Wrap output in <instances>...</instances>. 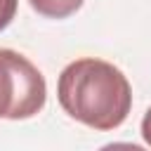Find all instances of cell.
Here are the masks:
<instances>
[{
    "instance_id": "cell-1",
    "label": "cell",
    "mask_w": 151,
    "mask_h": 151,
    "mask_svg": "<svg viewBox=\"0 0 151 151\" xmlns=\"http://www.w3.org/2000/svg\"><path fill=\"white\" fill-rule=\"evenodd\" d=\"M57 99L73 120L109 132L125 123L132 109V87L127 76L111 61L83 57L59 73Z\"/></svg>"
},
{
    "instance_id": "cell-2",
    "label": "cell",
    "mask_w": 151,
    "mask_h": 151,
    "mask_svg": "<svg viewBox=\"0 0 151 151\" xmlns=\"http://www.w3.org/2000/svg\"><path fill=\"white\" fill-rule=\"evenodd\" d=\"M47 83L38 66L14 50H0V118L26 120L42 111Z\"/></svg>"
},
{
    "instance_id": "cell-3",
    "label": "cell",
    "mask_w": 151,
    "mask_h": 151,
    "mask_svg": "<svg viewBox=\"0 0 151 151\" xmlns=\"http://www.w3.org/2000/svg\"><path fill=\"white\" fill-rule=\"evenodd\" d=\"M85 0H28V5L45 19H66L83 7Z\"/></svg>"
},
{
    "instance_id": "cell-4",
    "label": "cell",
    "mask_w": 151,
    "mask_h": 151,
    "mask_svg": "<svg viewBox=\"0 0 151 151\" xmlns=\"http://www.w3.org/2000/svg\"><path fill=\"white\" fill-rule=\"evenodd\" d=\"M17 14V0H0V31H5Z\"/></svg>"
},
{
    "instance_id": "cell-5",
    "label": "cell",
    "mask_w": 151,
    "mask_h": 151,
    "mask_svg": "<svg viewBox=\"0 0 151 151\" xmlns=\"http://www.w3.org/2000/svg\"><path fill=\"white\" fill-rule=\"evenodd\" d=\"M142 137H144V142L151 146V109L144 113V118H142Z\"/></svg>"
}]
</instances>
